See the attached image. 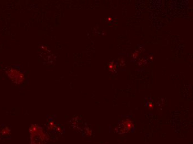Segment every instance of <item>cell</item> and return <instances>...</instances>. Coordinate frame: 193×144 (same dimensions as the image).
<instances>
[{
	"label": "cell",
	"instance_id": "cell-1",
	"mask_svg": "<svg viewBox=\"0 0 193 144\" xmlns=\"http://www.w3.org/2000/svg\"><path fill=\"white\" fill-rule=\"evenodd\" d=\"M31 144H45L48 140V136L41 126L32 124L29 129Z\"/></svg>",
	"mask_w": 193,
	"mask_h": 144
},
{
	"label": "cell",
	"instance_id": "cell-2",
	"mask_svg": "<svg viewBox=\"0 0 193 144\" xmlns=\"http://www.w3.org/2000/svg\"><path fill=\"white\" fill-rule=\"evenodd\" d=\"M1 133V135L2 136H8V135H10V134H11V130L8 127H5V128H3L2 130Z\"/></svg>",
	"mask_w": 193,
	"mask_h": 144
},
{
	"label": "cell",
	"instance_id": "cell-3",
	"mask_svg": "<svg viewBox=\"0 0 193 144\" xmlns=\"http://www.w3.org/2000/svg\"><path fill=\"white\" fill-rule=\"evenodd\" d=\"M55 127V124L53 122H51L48 125V129L50 130H52Z\"/></svg>",
	"mask_w": 193,
	"mask_h": 144
},
{
	"label": "cell",
	"instance_id": "cell-4",
	"mask_svg": "<svg viewBox=\"0 0 193 144\" xmlns=\"http://www.w3.org/2000/svg\"><path fill=\"white\" fill-rule=\"evenodd\" d=\"M1 131H0V138H1Z\"/></svg>",
	"mask_w": 193,
	"mask_h": 144
}]
</instances>
